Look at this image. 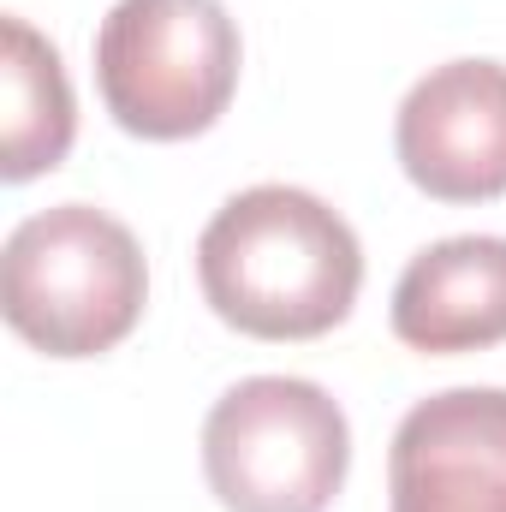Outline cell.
Here are the masks:
<instances>
[{
    "mask_svg": "<svg viewBox=\"0 0 506 512\" xmlns=\"http://www.w3.org/2000/svg\"><path fill=\"white\" fill-rule=\"evenodd\" d=\"M209 310L251 340H316L340 328L364 286V245L340 209L298 185H251L197 239Z\"/></svg>",
    "mask_w": 506,
    "mask_h": 512,
    "instance_id": "obj_1",
    "label": "cell"
},
{
    "mask_svg": "<svg viewBox=\"0 0 506 512\" xmlns=\"http://www.w3.org/2000/svg\"><path fill=\"white\" fill-rule=\"evenodd\" d=\"M149 298L143 245L96 203H60L12 227L0 251V310L48 358H102Z\"/></svg>",
    "mask_w": 506,
    "mask_h": 512,
    "instance_id": "obj_2",
    "label": "cell"
},
{
    "mask_svg": "<svg viewBox=\"0 0 506 512\" xmlns=\"http://www.w3.org/2000/svg\"><path fill=\"white\" fill-rule=\"evenodd\" d=\"M245 42L221 0H120L96 30V90L149 143L209 131L239 90Z\"/></svg>",
    "mask_w": 506,
    "mask_h": 512,
    "instance_id": "obj_3",
    "label": "cell"
},
{
    "mask_svg": "<svg viewBox=\"0 0 506 512\" xmlns=\"http://www.w3.org/2000/svg\"><path fill=\"white\" fill-rule=\"evenodd\" d=\"M352 465V429L328 387L251 376L203 423V477L227 512H328Z\"/></svg>",
    "mask_w": 506,
    "mask_h": 512,
    "instance_id": "obj_4",
    "label": "cell"
},
{
    "mask_svg": "<svg viewBox=\"0 0 506 512\" xmlns=\"http://www.w3.org/2000/svg\"><path fill=\"white\" fill-rule=\"evenodd\" d=\"M405 179L435 203L506 197V66L447 60L423 72L393 120Z\"/></svg>",
    "mask_w": 506,
    "mask_h": 512,
    "instance_id": "obj_5",
    "label": "cell"
},
{
    "mask_svg": "<svg viewBox=\"0 0 506 512\" xmlns=\"http://www.w3.org/2000/svg\"><path fill=\"white\" fill-rule=\"evenodd\" d=\"M387 512H506V387H447L405 411Z\"/></svg>",
    "mask_w": 506,
    "mask_h": 512,
    "instance_id": "obj_6",
    "label": "cell"
},
{
    "mask_svg": "<svg viewBox=\"0 0 506 512\" xmlns=\"http://www.w3.org/2000/svg\"><path fill=\"white\" fill-rule=\"evenodd\" d=\"M393 334L411 352L459 358L506 340V239L465 233L405 262L393 286Z\"/></svg>",
    "mask_w": 506,
    "mask_h": 512,
    "instance_id": "obj_7",
    "label": "cell"
},
{
    "mask_svg": "<svg viewBox=\"0 0 506 512\" xmlns=\"http://www.w3.org/2000/svg\"><path fill=\"white\" fill-rule=\"evenodd\" d=\"M0 84H6L0 179L24 185L36 173H54L78 137V102H72V84H66L54 42L36 36L18 12L0 18Z\"/></svg>",
    "mask_w": 506,
    "mask_h": 512,
    "instance_id": "obj_8",
    "label": "cell"
}]
</instances>
